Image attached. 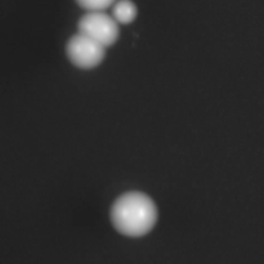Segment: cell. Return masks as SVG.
I'll return each instance as SVG.
<instances>
[{
	"mask_svg": "<svg viewBox=\"0 0 264 264\" xmlns=\"http://www.w3.org/2000/svg\"><path fill=\"white\" fill-rule=\"evenodd\" d=\"M66 53L72 65L89 70L101 65L106 55V48L85 35L77 32L68 40Z\"/></svg>",
	"mask_w": 264,
	"mask_h": 264,
	"instance_id": "obj_3",
	"label": "cell"
},
{
	"mask_svg": "<svg viewBox=\"0 0 264 264\" xmlns=\"http://www.w3.org/2000/svg\"><path fill=\"white\" fill-rule=\"evenodd\" d=\"M157 206L143 192H126L111 208V222L119 234L126 237H142L156 226Z\"/></svg>",
	"mask_w": 264,
	"mask_h": 264,
	"instance_id": "obj_1",
	"label": "cell"
},
{
	"mask_svg": "<svg viewBox=\"0 0 264 264\" xmlns=\"http://www.w3.org/2000/svg\"><path fill=\"white\" fill-rule=\"evenodd\" d=\"M112 8V18L117 25H129L138 14V9L132 0H116Z\"/></svg>",
	"mask_w": 264,
	"mask_h": 264,
	"instance_id": "obj_4",
	"label": "cell"
},
{
	"mask_svg": "<svg viewBox=\"0 0 264 264\" xmlns=\"http://www.w3.org/2000/svg\"><path fill=\"white\" fill-rule=\"evenodd\" d=\"M81 8L89 12H103L110 8L116 0H76Z\"/></svg>",
	"mask_w": 264,
	"mask_h": 264,
	"instance_id": "obj_5",
	"label": "cell"
},
{
	"mask_svg": "<svg viewBox=\"0 0 264 264\" xmlns=\"http://www.w3.org/2000/svg\"><path fill=\"white\" fill-rule=\"evenodd\" d=\"M79 34L94 40L102 46L114 45L119 39L120 30L111 15L103 12H89L79 21Z\"/></svg>",
	"mask_w": 264,
	"mask_h": 264,
	"instance_id": "obj_2",
	"label": "cell"
}]
</instances>
